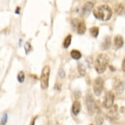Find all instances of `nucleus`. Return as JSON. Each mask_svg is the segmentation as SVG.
<instances>
[{
  "instance_id": "obj_6",
  "label": "nucleus",
  "mask_w": 125,
  "mask_h": 125,
  "mask_svg": "<svg viewBox=\"0 0 125 125\" xmlns=\"http://www.w3.org/2000/svg\"><path fill=\"white\" fill-rule=\"evenodd\" d=\"M104 88V80L102 78L97 77L93 83V90L95 95L100 96L102 94Z\"/></svg>"
},
{
  "instance_id": "obj_4",
  "label": "nucleus",
  "mask_w": 125,
  "mask_h": 125,
  "mask_svg": "<svg viewBox=\"0 0 125 125\" xmlns=\"http://www.w3.org/2000/svg\"><path fill=\"white\" fill-rule=\"evenodd\" d=\"M85 104H86V109H87L88 114L91 116L94 115L96 111V106L94 99L91 94H88L86 96Z\"/></svg>"
},
{
  "instance_id": "obj_9",
  "label": "nucleus",
  "mask_w": 125,
  "mask_h": 125,
  "mask_svg": "<svg viewBox=\"0 0 125 125\" xmlns=\"http://www.w3.org/2000/svg\"><path fill=\"white\" fill-rule=\"evenodd\" d=\"M95 121L97 125H102L104 121V114L103 111L100 109H99L96 113V115L95 117Z\"/></svg>"
},
{
  "instance_id": "obj_8",
  "label": "nucleus",
  "mask_w": 125,
  "mask_h": 125,
  "mask_svg": "<svg viewBox=\"0 0 125 125\" xmlns=\"http://www.w3.org/2000/svg\"><path fill=\"white\" fill-rule=\"evenodd\" d=\"M93 7H94V3L91 1H87L85 3L82 8V12H81L82 17H88L90 14V12L92 11Z\"/></svg>"
},
{
  "instance_id": "obj_23",
  "label": "nucleus",
  "mask_w": 125,
  "mask_h": 125,
  "mask_svg": "<svg viewBox=\"0 0 125 125\" xmlns=\"http://www.w3.org/2000/svg\"><path fill=\"white\" fill-rule=\"evenodd\" d=\"M116 10H117V12H118V13H121V12L123 10V7L121 5V4L119 5H118V8L116 9Z\"/></svg>"
},
{
  "instance_id": "obj_19",
  "label": "nucleus",
  "mask_w": 125,
  "mask_h": 125,
  "mask_svg": "<svg viewBox=\"0 0 125 125\" xmlns=\"http://www.w3.org/2000/svg\"><path fill=\"white\" fill-rule=\"evenodd\" d=\"M17 79H18L19 83H22L24 81V79H25L24 73L23 72H19V74H18V75H17Z\"/></svg>"
},
{
  "instance_id": "obj_22",
  "label": "nucleus",
  "mask_w": 125,
  "mask_h": 125,
  "mask_svg": "<svg viewBox=\"0 0 125 125\" xmlns=\"http://www.w3.org/2000/svg\"><path fill=\"white\" fill-rule=\"evenodd\" d=\"M59 75L60 77L61 78H64L65 77V75H66V73H65V72H64V71L63 70H60L59 71Z\"/></svg>"
},
{
  "instance_id": "obj_16",
  "label": "nucleus",
  "mask_w": 125,
  "mask_h": 125,
  "mask_svg": "<svg viewBox=\"0 0 125 125\" xmlns=\"http://www.w3.org/2000/svg\"><path fill=\"white\" fill-rule=\"evenodd\" d=\"M78 71L79 72L81 75L84 76L85 74H86V69L84 68V65L83 64H81V62H79L78 64Z\"/></svg>"
},
{
  "instance_id": "obj_15",
  "label": "nucleus",
  "mask_w": 125,
  "mask_h": 125,
  "mask_svg": "<svg viewBox=\"0 0 125 125\" xmlns=\"http://www.w3.org/2000/svg\"><path fill=\"white\" fill-rule=\"evenodd\" d=\"M90 33L93 37H97L99 34V28L96 26L92 27L90 29Z\"/></svg>"
},
{
  "instance_id": "obj_18",
  "label": "nucleus",
  "mask_w": 125,
  "mask_h": 125,
  "mask_svg": "<svg viewBox=\"0 0 125 125\" xmlns=\"http://www.w3.org/2000/svg\"><path fill=\"white\" fill-rule=\"evenodd\" d=\"M72 38V35H68V36L66 37V39H65V40H64V48L67 49V48L69 47V46H70V44H71Z\"/></svg>"
},
{
  "instance_id": "obj_27",
  "label": "nucleus",
  "mask_w": 125,
  "mask_h": 125,
  "mask_svg": "<svg viewBox=\"0 0 125 125\" xmlns=\"http://www.w3.org/2000/svg\"><path fill=\"white\" fill-rule=\"evenodd\" d=\"M102 1H105V2H107V1H109V0H102Z\"/></svg>"
},
{
  "instance_id": "obj_12",
  "label": "nucleus",
  "mask_w": 125,
  "mask_h": 125,
  "mask_svg": "<svg viewBox=\"0 0 125 125\" xmlns=\"http://www.w3.org/2000/svg\"><path fill=\"white\" fill-rule=\"evenodd\" d=\"M124 88H125V84L122 81H119L115 84V90L117 94H121L124 91Z\"/></svg>"
},
{
  "instance_id": "obj_2",
  "label": "nucleus",
  "mask_w": 125,
  "mask_h": 125,
  "mask_svg": "<svg viewBox=\"0 0 125 125\" xmlns=\"http://www.w3.org/2000/svg\"><path fill=\"white\" fill-rule=\"evenodd\" d=\"M109 62V57L106 54H99L95 62V69L98 73H103L105 71Z\"/></svg>"
},
{
  "instance_id": "obj_13",
  "label": "nucleus",
  "mask_w": 125,
  "mask_h": 125,
  "mask_svg": "<svg viewBox=\"0 0 125 125\" xmlns=\"http://www.w3.org/2000/svg\"><path fill=\"white\" fill-rule=\"evenodd\" d=\"M111 45V38L109 36L105 37L104 40L103 41L101 45V49L102 50H106Z\"/></svg>"
},
{
  "instance_id": "obj_21",
  "label": "nucleus",
  "mask_w": 125,
  "mask_h": 125,
  "mask_svg": "<svg viewBox=\"0 0 125 125\" xmlns=\"http://www.w3.org/2000/svg\"><path fill=\"white\" fill-rule=\"evenodd\" d=\"M24 49L25 51H26V53L28 54L29 52L31 50V45L30 44V43H28V42H27L26 44H25V46H24Z\"/></svg>"
},
{
  "instance_id": "obj_20",
  "label": "nucleus",
  "mask_w": 125,
  "mask_h": 125,
  "mask_svg": "<svg viewBox=\"0 0 125 125\" xmlns=\"http://www.w3.org/2000/svg\"><path fill=\"white\" fill-rule=\"evenodd\" d=\"M7 119H8L7 113H4L1 119V125H5L6 123L7 122Z\"/></svg>"
},
{
  "instance_id": "obj_5",
  "label": "nucleus",
  "mask_w": 125,
  "mask_h": 125,
  "mask_svg": "<svg viewBox=\"0 0 125 125\" xmlns=\"http://www.w3.org/2000/svg\"><path fill=\"white\" fill-rule=\"evenodd\" d=\"M114 100H115V95L111 91H109L105 95L104 100L103 102V105L106 109L111 108L114 104Z\"/></svg>"
},
{
  "instance_id": "obj_10",
  "label": "nucleus",
  "mask_w": 125,
  "mask_h": 125,
  "mask_svg": "<svg viewBox=\"0 0 125 125\" xmlns=\"http://www.w3.org/2000/svg\"><path fill=\"white\" fill-rule=\"evenodd\" d=\"M123 44H124V41L122 36L120 35H117L115 36V39H114V45H115V48L117 49H121L123 47Z\"/></svg>"
},
{
  "instance_id": "obj_14",
  "label": "nucleus",
  "mask_w": 125,
  "mask_h": 125,
  "mask_svg": "<svg viewBox=\"0 0 125 125\" xmlns=\"http://www.w3.org/2000/svg\"><path fill=\"white\" fill-rule=\"evenodd\" d=\"M70 55H71L72 58H73L75 60L80 59L81 56H82L81 53L77 50H72L71 52H70Z\"/></svg>"
},
{
  "instance_id": "obj_3",
  "label": "nucleus",
  "mask_w": 125,
  "mask_h": 125,
  "mask_svg": "<svg viewBox=\"0 0 125 125\" xmlns=\"http://www.w3.org/2000/svg\"><path fill=\"white\" fill-rule=\"evenodd\" d=\"M50 67L49 66H45L43 67L41 75L40 78V83H41V87L42 89L45 90L49 86V81L50 75Z\"/></svg>"
},
{
  "instance_id": "obj_7",
  "label": "nucleus",
  "mask_w": 125,
  "mask_h": 125,
  "mask_svg": "<svg viewBox=\"0 0 125 125\" xmlns=\"http://www.w3.org/2000/svg\"><path fill=\"white\" fill-rule=\"evenodd\" d=\"M72 24L73 26L76 27L77 31L79 34H84L86 31V24L83 21L79 20L78 19H75L72 21Z\"/></svg>"
},
{
  "instance_id": "obj_26",
  "label": "nucleus",
  "mask_w": 125,
  "mask_h": 125,
  "mask_svg": "<svg viewBox=\"0 0 125 125\" xmlns=\"http://www.w3.org/2000/svg\"><path fill=\"white\" fill-rule=\"evenodd\" d=\"M19 9H20V8H19V7H17V10H15V12H16L17 14H19V13H20V10H19Z\"/></svg>"
},
{
  "instance_id": "obj_17",
  "label": "nucleus",
  "mask_w": 125,
  "mask_h": 125,
  "mask_svg": "<svg viewBox=\"0 0 125 125\" xmlns=\"http://www.w3.org/2000/svg\"><path fill=\"white\" fill-rule=\"evenodd\" d=\"M117 115V106H115V107H113V109H111V110L109 111V112L108 113V117H109L110 118H112V119H114Z\"/></svg>"
},
{
  "instance_id": "obj_28",
  "label": "nucleus",
  "mask_w": 125,
  "mask_h": 125,
  "mask_svg": "<svg viewBox=\"0 0 125 125\" xmlns=\"http://www.w3.org/2000/svg\"><path fill=\"white\" fill-rule=\"evenodd\" d=\"M90 125H92V124H90Z\"/></svg>"
},
{
  "instance_id": "obj_25",
  "label": "nucleus",
  "mask_w": 125,
  "mask_h": 125,
  "mask_svg": "<svg viewBox=\"0 0 125 125\" xmlns=\"http://www.w3.org/2000/svg\"><path fill=\"white\" fill-rule=\"evenodd\" d=\"M35 119H36V118H34V119H32V121H31V122L30 123V125H35Z\"/></svg>"
},
{
  "instance_id": "obj_11",
  "label": "nucleus",
  "mask_w": 125,
  "mask_h": 125,
  "mask_svg": "<svg viewBox=\"0 0 125 125\" xmlns=\"http://www.w3.org/2000/svg\"><path fill=\"white\" fill-rule=\"evenodd\" d=\"M81 111V104L79 101H75L72 105V113L74 115H77Z\"/></svg>"
},
{
  "instance_id": "obj_1",
  "label": "nucleus",
  "mask_w": 125,
  "mask_h": 125,
  "mask_svg": "<svg viewBox=\"0 0 125 125\" xmlns=\"http://www.w3.org/2000/svg\"><path fill=\"white\" fill-rule=\"evenodd\" d=\"M93 14L97 19L102 21H107L112 16V10L110 7L102 5L97 7L93 10Z\"/></svg>"
},
{
  "instance_id": "obj_24",
  "label": "nucleus",
  "mask_w": 125,
  "mask_h": 125,
  "mask_svg": "<svg viewBox=\"0 0 125 125\" xmlns=\"http://www.w3.org/2000/svg\"><path fill=\"white\" fill-rule=\"evenodd\" d=\"M122 69L124 72H125V58L124 59L123 62V64H122Z\"/></svg>"
}]
</instances>
